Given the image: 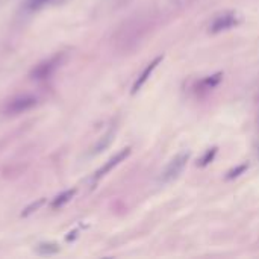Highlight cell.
<instances>
[{
  "label": "cell",
  "instance_id": "11",
  "mask_svg": "<svg viewBox=\"0 0 259 259\" xmlns=\"http://www.w3.org/2000/svg\"><path fill=\"white\" fill-rule=\"evenodd\" d=\"M44 205H46V199H44V197H41V199H38V200L29 203V205L24 208V211L21 212V217H29V215H32L33 212L39 211Z\"/></svg>",
  "mask_w": 259,
  "mask_h": 259
},
{
  "label": "cell",
  "instance_id": "5",
  "mask_svg": "<svg viewBox=\"0 0 259 259\" xmlns=\"http://www.w3.org/2000/svg\"><path fill=\"white\" fill-rule=\"evenodd\" d=\"M131 155V147H124L123 150H120L117 155H114L106 164H103V167H100L99 170H97V173H96V179H100V178H103L105 175H108L109 171H112L120 162H123L127 156Z\"/></svg>",
  "mask_w": 259,
  "mask_h": 259
},
{
  "label": "cell",
  "instance_id": "1",
  "mask_svg": "<svg viewBox=\"0 0 259 259\" xmlns=\"http://www.w3.org/2000/svg\"><path fill=\"white\" fill-rule=\"evenodd\" d=\"M65 59H67V56L62 52L49 56L47 59L41 61L39 64H36L32 68L30 79H33V80H46V79L52 77L59 70V67L65 62Z\"/></svg>",
  "mask_w": 259,
  "mask_h": 259
},
{
  "label": "cell",
  "instance_id": "4",
  "mask_svg": "<svg viewBox=\"0 0 259 259\" xmlns=\"http://www.w3.org/2000/svg\"><path fill=\"white\" fill-rule=\"evenodd\" d=\"M36 97L32 94H21L14 97L12 100L8 102V105L5 106V112L9 115H17V114H23L30 111L32 108H35L36 105Z\"/></svg>",
  "mask_w": 259,
  "mask_h": 259
},
{
  "label": "cell",
  "instance_id": "7",
  "mask_svg": "<svg viewBox=\"0 0 259 259\" xmlns=\"http://www.w3.org/2000/svg\"><path fill=\"white\" fill-rule=\"evenodd\" d=\"M74 194H76V188L62 191L61 194H58V196L52 200V203H50L52 209H59V208H62L64 205H67L68 202H71V199L74 197Z\"/></svg>",
  "mask_w": 259,
  "mask_h": 259
},
{
  "label": "cell",
  "instance_id": "6",
  "mask_svg": "<svg viewBox=\"0 0 259 259\" xmlns=\"http://www.w3.org/2000/svg\"><path fill=\"white\" fill-rule=\"evenodd\" d=\"M162 59H164V56H158V58H155L150 64H147V67L143 70V73L138 76V79L135 80V83H134V87H132V94H137L143 87H144V83L149 80V77L152 76V73L156 70V67L162 62Z\"/></svg>",
  "mask_w": 259,
  "mask_h": 259
},
{
  "label": "cell",
  "instance_id": "8",
  "mask_svg": "<svg viewBox=\"0 0 259 259\" xmlns=\"http://www.w3.org/2000/svg\"><path fill=\"white\" fill-rule=\"evenodd\" d=\"M114 137H115V131H109L108 134H105V135L94 144L91 153H93V155H99V153H102L103 150H106V149L111 146V143L114 141Z\"/></svg>",
  "mask_w": 259,
  "mask_h": 259
},
{
  "label": "cell",
  "instance_id": "13",
  "mask_svg": "<svg viewBox=\"0 0 259 259\" xmlns=\"http://www.w3.org/2000/svg\"><path fill=\"white\" fill-rule=\"evenodd\" d=\"M249 168V164H241V165H237L235 168H232V170H229L228 171V175H226V179L228 181H232V179H237V178H240L241 175H244V171Z\"/></svg>",
  "mask_w": 259,
  "mask_h": 259
},
{
  "label": "cell",
  "instance_id": "14",
  "mask_svg": "<svg viewBox=\"0 0 259 259\" xmlns=\"http://www.w3.org/2000/svg\"><path fill=\"white\" fill-rule=\"evenodd\" d=\"M52 2H53V0H27L26 8H27L29 11H38V9L44 8L47 3H52Z\"/></svg>",
  "mask_w": 259,
  "mask_h": 259
},
{
  "label": "cell",
  "instance_id": "3",
  "mask_svg": "<svg viewBox=\"0 0 259 259\" xmlns=\"http://www.w3.org/2000/svg\"><path fill=\"white\" fill-rule=\"evenodd\" d=\"M188 159H190V152H181V153H178L167 164V167L164 168V171L161 175V181L162 182H171V181H175L184 171Z\"/></svg>",
  "mask_w": 259,
  "mask_h": 259
},
{
  "label": "cell",
  "instance_id": "2",
  "mask_svg": "<svg viewBox=\"0 0 259 259\" xmlns=\"http://www.w3.org/2000/svg\"><path fill=\"white\" fill-rule=\"evenodd\" d=\"M241 23V15L235 11H223L217 14L211 24H209V32L211 33H220L225 30H229Z\"/></svg>",
  "mask_w": 259,
  "mask_h": 259
},
{
  "label": "cell",
  "instance_id": "10",
  "mask_svg": "<svg viewBox=\"0 0 259 259\" xmlns=\"http://www.w3.org/2000/svg\"><path fill=\"white\" fill-rule=\"evenodd\" d=\"M222 79H223V74H222V73H215V74H212V76L205 77V79L200 82V85H202L205 90H212V88H215V87L222 82Z\"/></svg>",
  "mask_w": 259,
  "mask_h": 259
},
{
  "label": "cell",
  "instance_id": "9",
  "mask_svg": "<svg viewBox=\"0 0 259 259\" xmlns=\"http://www.w3.org/2000/svg\"><path fill=\"white\" fill-rule=\"evenodd\" d=\"M61 247L56 243H41L35 247V253L41 255V256H52L59 253Z\"/></svg>",
  "mask_w": 259,
  "mask_h": 259
},
{
  "label": "cell",
  "instance_id": "12",
  "mask_svg": "<svg viewBox=\"0 0 259 259\" xmlns=\"http://www.w3.org/2000/svg\"><path fill=\"white\" fill-rule=\"evenodd\" d=\"M217 152H219V149L217 147H212V149H208L203 155H202V158L199 159V162H197V165H200V167H206V165H209L212 161H214V158H215V155H217Z\"/></svg>",
  "mask_w": 259,
  "mask_h": 259
}]
</instances>
